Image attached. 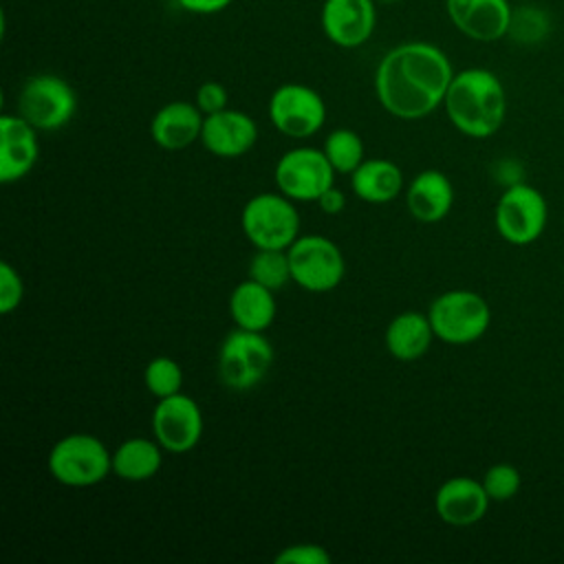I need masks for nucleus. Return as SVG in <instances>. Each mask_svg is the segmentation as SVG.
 Wrapping results in <instances>:
<instances>
[{
  "mask_svg": "<svg viewBox=\"0 0 564 564\" xmlns=\"http://www.w3.org/2000/svg\"><path fill=\"white\" fill-rule=\"evenodd\" d=\"M449 57L430 42H405L383 55L375 73L377 99L397 119H421L434 112L452 84Z\"/></svg>",
  "mask_w": 564,
  "mask_h": 564,
  "instance_id": "1",
  "label": "nucleus"
},
{
  "mask_svg": "<svg viewBox=\"0 0 564 564\" xmlns=\"http://www.w3.org/2000/svg\"><path fill=\"white\" fill-rule=\"evenodd\" d=\"M443 106L458 132L471 139H487L505 123L507 93L496 73L465 68L454 73Z\"/></svg>",
  "mask_w": 564,
  "mask_h": 564,
  "instance_id": "2",
  "label": "nucleus"
},
{
  "mask_svg": "<svg viewBox=\"0 0 564 564\" xmlns=\"http://www.w3.org/2000/svg\"><path fill=\"white\" fill-rule=\"evenodd\" d=\"M48 474L66 487H93L112 471V452L93 434H66L48 452Z\"/></svg>",
  "mask_w": 564,
  "mask_h": 564,
  "instance_id": "3",
  "label": "nucleus"
},
{
  "mask_svg": "<svg viewBox=\"0 0 564 564\" xmlns=\"http://www.w3.org/2000/svg\"><path fill=\"white\" fill-rule=\"evenodd\" d=\"M427 317L434 337L452 346H465L478 341L487 333L491 324V308L480 293L452 289L432 300Z\"/></svg>",
  "mask_w": 564,
  "mask_h": 564,
  "instance_id": "4",
  "label": "nucleus"
},
{
  "mask_svg": "<svg viewBox=\"0 0 564 564\" xmlns=\"http://www.w3.org/2000/svg\"><path fill=\"white\" fill-rule=\"evenodd\" d=\"M282 192L251 196L240 214V227L256 249H289L300 236V212Z\"/></svg>",
  "mask_w": 564,
  "mask_h": 564,
  "instance_id": "5",
  "label": "nucleus"
},
{
  "mask_svg": "<svg viewBox=\"0 0 564 564\" xmlns=\"http://www.w3.org/2000/svg\"><path fill=\"white\" fill-rule=\"evenodd\" d=\"M273 364L271 341L247 328H234L220 344L218 350V377L220 381L236 392L251 390L258 386Z\"/></svg>",
  "mask_w": 564,
  "mask_h": 564,
  "instance_id": "6",
  "label": "nucleus"
},
{
  "mask_svg": "<svg viewBox=\"0 0 564 564\" xmlns=\"http://www.w3.org/2000/svg\"><path fill=\"white\" fill-rule=\"evenodd\" d=\"M291 275L297 286L308 293H328L339 286L346 273L341 249L326 236H297L286 249Z\"/></svg>",
  "mask_w": 564,
  "mask_h": 564,
  "instance_id": "7",
  "label": "nucleus"
},
{
  "mask_svg": "<svg viewBox=\"0 0 564 564\" xmlns=\"http://www.w3.org/2000/svg\"><path fill=\"white\" fill-rule=\"evenodd\" d=\"M77 110V95L57 75L40 73L29 77L18 95V115L37 130L64 128Z\"/></svg>",
  "mask_w": 564,
  "mask_h": 564,
  "instance_id": "8",
  "label": "nucleus"
},
{
  "mask_svg": "<svg viewBox=\"0 0 564 564\" xmlns=\"http://www.w3.org/2000/svg\"><path fill=\"white\" fill-rule=\"evenodd\" d=\"M549 218V207L540 189L527 183L509 185L494 209V225L502 240L509 245H531L535 242Z\"/></svg>",
  "mask_w": 564,
  "mask_h": 564,
  "instance_id": "9",
  "label": "nucleus"
},
{
  "mask_svg": "<svg viewBox=\"0 0 564 564\" xmlns=\"http://www.w3.org/2000/svg\"><path fill=\"white\" fill-rule=\"evenodd\" d=\"M335 170L324 150L300 145L284 152L275 167L273 181L278 192L300 203H317V198L335 185Z\"/></svg>",
  "mask_w": 564,
  "mask_h": 564,
  "instance_id": "10",
  "label": "nucleus"
},
{
  "mask_svg": "<svg viewBox=\"0 0 564 564\" xmlns=\"http://www.w3.org/2000/svg\"><path fill=\"white\" fill-rule=\"evenodd\" d=\"M269 119L278 132L291 139H306L324 126L326 104L306 84H282L269 99Z\"/></svg>",
  "mask_w": 564,
  "mask_h": 564,
  "instance_id": "11",
  "label": "nucleus"
},
{
  "mask_svg": "<svg viewBox=\"0 0 564 564\" xmlns=\"http://www.w3.org/2000/svg\"><path fill=\"white\" fill-rule=\"evenodd\" d=\"M150 423L159 445L172 454L194 449L203 436V412L198 403L183 392L159 399Z\"/></svg>",
  "mask_w": 564,
  "mask_h": 564,
  "instance_id": "12",
  "label": "nucleus"
},
{
  "mask_svg": "<svg viewBox=\"0 0 564 564\" xmlns=\"http://www.w3.org/2000/svg\"><path fill=\"white\" fill-rule=\"evenodd\" d=\"M452 24L476 42H496L509 35L513 9L509 0H445Z\"/></svg>",
  "mask_w": 564,
  "mask_h": 564,
  "instance_id": "13",
  "label": "nucleus"
},
{
  "mask_svg": "<svg viewBox=\"0 0 564 564\" xmlns=\"http://www.w3.org/2000/svg\"><path fill=\"white\" fill-rule=\"evenodd\" d=\"M258 141L256 121L234 108H225L214 115H205L200 143L207 152L220 159H236L249 152Z\"/></svg>",
  "mask_w": 564,
  "mask_h": 564,
  "instance_id": "14",
  "label": "nucleus"
},
{
  "mask_svg": "<svg viewBox=\"0 0 564 564\" xmlns=\"http://www.w3.org/2000/svg\"><path fill=\"white\" fill-rule=\"evenodd\" d=\"M489 502L482 482L469 476H452L434 494V511L449 527L476 524L485 518Z\"/></svg>",
  "mask_w": 564,
  "mask_h": 564,
  "instance_id": "15",
  "label": "nucleus"
},
{
  "mask_svg": "<svg viewBox=\"0 0 564 564\" xmlns=\"http://www.w3.org/2000/svg\"><path fill=\"white\" fill-rule=\"evenodd\" d=\"M375 22V0H326L322 7V29L341 48L361 46L372 35Z\"/></svg>",
  "mask_w": 564,
  "mask_h": 564,
  "instance_id": "16",
  "label": "nucleus"
},
{
  "mask_svg": "<svg viewBox=\"0 0 564 564\" xmlns=\"http://www.w3.org/2000/svg\"><path fill=\"white\" fill-rule=\"evenodd\" d=\"M40 156L37 128L20 115L0 117V183L24 178Z\"/></svg>",
  "mask_w": 564,
  "mask_h": 564,
  "instance_id": "17",
  "label": "nucleus"
},
{
  "mask_svg": "<svg viewBox=\"0 0 564 564\" xmlns=\"http://www.w3.org/2000/svg\"><path fill=\"white\" fill-rule=\"evenodd\" d=\"M205 115L192 101H170L150 121V137L163 150H183L200 141Z\"/></svg>",
  "mask_w": 564,
  "mask_h": 564,
  "instance_id": "18",
  "label": "nucleus"
},
{
  "mask_svg": "<svg viewBox=\"0 0 564 564\" xmlns=\"http://www.w3.org/2000/svg\"><path fill=\"white\" fill-rule=\"evenodd\" d=\"M405 205L416 220L438 223L454 205V185L441 170H423L408 183Z\"/></svg>",
  "mask_w": 564,
  "mask_h": 564,
  "instance_id": "19",
  "label": "nucleus"
},
{
  "mask_svg": "<svg viewBox=\"0 0 564 564\" xmlns=\"http://www.w3.org/2000/svg\"><path fill=\"white\" fill-rule=\"evenodd\" d=\"M275 291L262 286L256 280L238 282L229 295V315L238 328L264 333L278 313Z\"/></svg>",
  "mask_w": 564,
  "mask_h": 564,
  "instance_id": "20",
  "label": "nucleus"
},
{
  "mask_svg": "<svg viewBox=\"0 0 564 564\" xmlns=\"http://www.w3.org/2000/svg\"><path fill=\"white\" fill-rule=\"evenodd\" d=\"M350 187L359 200L383 205L403 192V172L388 159H364L350 174Z\"/></svg>",
  "mask_w": 564,
  "mask_h": 564,
  "instance_id": "21",
  "label": "nucleus"
},
{
  "mask_svg": "<svg viewBox=\"0 0 564 564\" xmlns=\"http://www.w3.org/2000/svg\"><path fill=\"white\" fill-rule=\"evenodd\" d=\"M383 339L388 352L394 359L414 361L427 352L434 339V330L427 313L423 315L419 311H403L390 319Z\"/></svg>",
  "mask_w": 564,
  "mask_h": 564,
  "instance_id": "22",
  "label": "nucleus"
},
{
  "mask_svg": "<svg viewBox=\"0 0 564 564\" xmlns=\"http://www.w3.org/2000/svg\"><path fill=\"white\" fill-rule=\"evenodd\" d=\"M163 465V447L156 438H143L132 436L126 438L115 452H112V474H117L121 480L130 482H143L159 474Z\"/></svg>",
  "mask_w": 564,
  "mask_h": 564,
  "instance_id": "23",
  "label": "nucleus"
},
{
  "mask_svg": "<svg viewBox=\"0 0 564 564\" xmlns=\"http://www.w3.org/2000/svg\"><path fill=\"white\" fill-rule=\"evenodd\" d=\"M324 154L337 174H352L364 163V141L350 128H335L324 141Z\"/></svg>",
  "mask_w": 564,
  "mask_h": 564,
  "instance_id": "24",
  "label": "nucleus"
},
{
  "mask_svg": "<svg viewBox=\"0 0 564 564\" xmlns=\"http://www.w3.org/2000/svg\"><path fill=\"white\" fill-rule=\"evenodd\" d=\"M249 278L271 291L293 282L286 249H256L249 262Z\"/></svg>",
  "mask_w": 564,
  "mask_h": 564,
  "instance_id": "25",
  "label": "nucleus"
},
{
  "mask_svg": "<svg viewBox=\"0 0 564 564\" xmlns=\"http://www.w3.org/2000/svg\"><path fill=\"white\" fill-rule=\"evenodd\" d=\"M143 383L148 392L156 399H165L181 392V386H183L181 364L167 355H159L150 359L143 370Z\"/></svg>",
  "mask_w": 564,
  "mask_h": 564,
  "instance_id": "26",
  "label": "nucleus"
},
{
  "mask_svg": "<svg viewBox=\"0 0 564 564\" xmlns=\"http://www.w3.org/2000/svg\"><path fill=\"white\" fill-rule=\"evenodd\" d=\"M480 482H482V487H485V491L491 500L505 502V500H511L520 491L522 478H520V471H518L516 465L496 463L485 471Z\"/></svg>",
  "mask_w": 564,
  "mask_h": 564,
  "instance_id": "27",
  "label": "nucleus"
},
{
  "mask_svg": "<svg viewBox=\"0 0 564 564\" xmlns=\"http://www.w3.org/2000/svg\"><path fill=\"white\" fill-rule=\"evenodd\" d=\"M546 29H549V22H546L544 13L538 11V9H527L524 7L520 11V15L513 13L511 26H509V35H513L520 42L533 44V42H540L544 37Z\"/></svg>",
  "mask_w": 564,
  "mask_h": 564,
  "instance_id": "28",
  "label": "nucleus"
},
{
  "mask_svg": "<svg viewBox=\"0 0 564 564\" xmlns=\"http://www.w3.org/2000/svg\"><path fill=\"white\" fill-rule=\"evenodd\" d=\"M24 282L11 262H0V313L9 315L22 304Z\"/></svg>",
  "mask_w": 564,
  "mask_h": 564,
  "instance_id": "29",
  "label": "nucleus"
},
{
  "mask_svg": "<svg viewBox=\"0 0 564 564\" xmlns=\"http://www.w3.org/2000/svg\"><path fill=\"white\" fill-rule=\"evenodd\" d=\"M330 553L322 544L300 542L282 549L275 555V564H328Z\"/></svg>",
  "mask_w": 564,
  "mask_h": 564,
  "instance_id": "30",
  "label": "nucleus"
},
{
  "mask_svg": "<svg viewBox=\"0 0 564 564\" xmlns=\"http://www.w3.org/2000/svg\"><path fill=\"white\" fill-rule=\"evenodd\" d=\"M229 104V93L220 82H203L196 90V106L200 108L203 115H214L220 112Z\"/></svg>",
  "mask_w": 564,
  "mask_h": 564,
  "instance_id": "31",
  "label": "nucleus"
},
{
  "mask_svg": "<svg viewBox=\"0 0 564 564\" xmlns=\"http://www.w3.org/2000/svg\"><path fill=\"white\" fill-rule=\"evenodd\" d=\"M317 207H319L324 214H328V216H337V214H341V212L346 209V194H344L339 187L330 185V187L317 198Z\"/></svg>",
  "mask_w": 564,
  "mask_h": 564,
  "instance_id": "32",
  "label": "nucleus"
},
{
  "mask_svg": "<svg viewBox=\"0 0 564 564\" xmlns=\"http://www.w3.org/2000/svg\"><path fill=\"white\" fill-rule=\"evenodd\" d=\"M176 2L181 9L189 13H200V15L218 13L231 4V0H176Z\"/></svg>",
  "mask_w": 564,
  "mask_h": 564,
  "instance_id": "33",
  "label": "nucleus"
},
{
  "mask_svg": "<svg viewBox=\"0 0 564 564\" xmlns=\"http://www.w3.org/2000/svg\"><path fill=\"white\" fill-rule=\"evenodd\" d=\"M375 2H394V0H375Z\"/></svg>",
  "mask_w": 564,
  "mask_h": 564,
  "instance_id": "34",
  "label": "nucleus"
}]
</instances>
